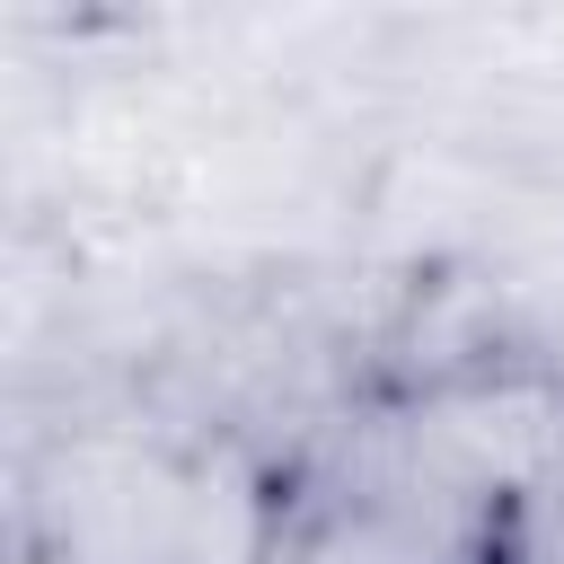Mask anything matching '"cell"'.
Listing matches in <instances>:
<instances>
[{"mask_svg":"<svg viewBox=\"0 0 564 564\" xmlns=\"http://www.w3.org/2000/svg\"><path fill=\"white\" fill-rule=\"evenodd\" d=\"M203 441L79 423L18 458L9 546L44 564H194Z\"/></svg>","mask_w":564,"mask_h":564,"instance_id":"obj_1","label":"cell"},{"mask_svg":"<svg viewBox=\"0 0 564 564\" xmlns=\"http://www.w3.org/2000/svg\"><path fill=\"white\" fill-rule=\"evenodd\" d=\"M9 564H44V555H26V546H9Z\"/></svg>","mask_w":564,"mask_h":564,"instance_id":"obj_3","label":"cell"},{"mask_svg":"<svg viewBox=\"0 0 564 564\" xmlns=\"http://www.w3.org/2000/svg\"><path fill=\"white\" fill-rule=\"evenodd\" d=\"M502 564H564V458L511 502V520H502Z\"/></svg>","mask_w":564,"mask_h":564,"instance_id":"obj_2","label":"cell"}]
</instances>
